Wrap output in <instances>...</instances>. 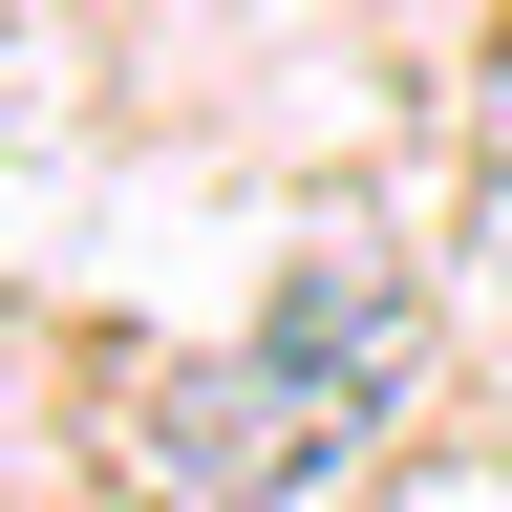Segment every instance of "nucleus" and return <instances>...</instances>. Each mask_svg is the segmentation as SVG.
Wrapping results in <instances>:
<instances>
[{
	"instance_id": "obj_1",
	"label": "nucleus",
	"mask_w": 512,
	"mask_h": 512,
	"mask_svg": "<svg viewBox=\"0 0 512 512\" xmlns=\"http://www.w3.org/2000/svg\"><path fill=\"white\" fill-rule=\"evenodd\" d=\"M363 406H384V363L256 342V363H214V384L150 406V470H171V491H320V470L363 448Z\"/></svg>"
}]
</instances>
